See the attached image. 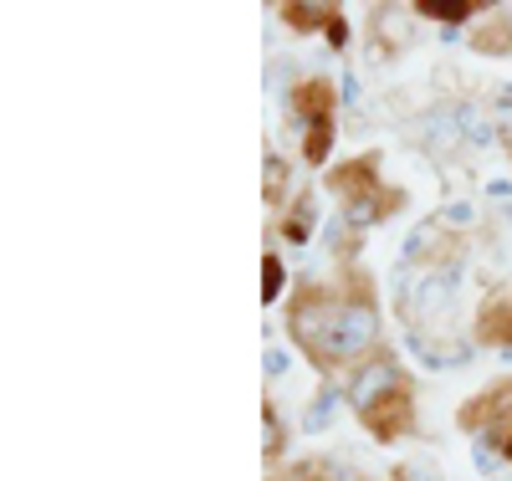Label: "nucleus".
<instances>
[{"label":"nucleus","instance_id":"f257e3e1","mask_svg":"<svg viewBox=\"0 0 512 481\" xmlns=\"http://www.w3.org/2000/svg\"><path fill=\"white\" fill-rule=\"evenodd\" d=\"M297 338H308L313 348H323L328 359H349V354H364L379 333V318L364 302H303L292 318Z\"/></svg>","mask_w":512,"mask_h":481},{"label":"nucleus","instance_id":"f03ea898","mask_svg":"<svg viewBox=\"0 0 512 481\" xmlns=\"http://www.w3.org/2000/svg\"><path fill=\"white\" fill-rule=\"evenodd\" d=\"M456 302V272H425L415 287V313L420 318H446Z\"/></svg>","mask_w":512,"mask_h":481},{"label":"nucleus","instance_id":"7ed1b4c3","mask_svg":"<svg viewBox=\"0 0 512 481\" xmlns=\"http://www.w3.org/2000/svg\"><path fill=\"white\" fill-rule=\"evenodd\" d=\"M390 389H395V364H369V369L354 379L349 400H354L359 410H374V400H379V395H390Z\"/></svg>","mask_w":512,"mask_h":481},{"label":"nucleus","instance_id":"20e7f679","mask_svg":"<svg viewBox=\"0 0 512 481\" xmlns=\"http://www.w3.org/2000/svg\"><path fill=\"white\" fill-rule=\"evenodd\" d=\"M333 405H338V395H333V389H323V395L313 400V410H308V430H323L328 415H333Z\"/></svg>","mask_w":512,"mask_h":481},{"label":"nucleus","instance_id":"39448f33","mask_svg":"<svg viewBox=\"0 0 512 481\" xmlns=\"http://www.w3.org/2000/svg\"><path fill=\"white\" fill-rule=\"evenodd\" d=\"M420 11H425V16H446V21H461V16H466V6H456V0H451V6H446V0H425Z\"/></svg>","mask_w":512,"mask_h":481},{"label":"nucleus","instance_id":"423d86ee","mask_svg":"<svg viewBox=\"0 0 512 481\" xmlns=\"http://www.w3.org/2000/svg\"><path fill=\"white\" fill-rule=\"evenodd\" d=\"M282 292V267L277 261H267V272H262V297H277Z\"/></svg>","mask_w":512,"mask_h":481},{"label":"nucleus","instance_id":"0eeeda50","mask_svg":"<svg viewBox=\"0 0 512 481\" xmlns=\"http://www.w3.org/2000/svg\"><path fill=\"white\" fill-rule=\"evenodd\" d=\"M308 231H313V200H303V205H297V226H292V236L303 241Z\"/></svg>","mask_w":512,"mask_h":481},{"label":"nucleus","instance_id":"6e6552de","mask_svg":"<svg viewBox=\"0 0 512 481\" xmlns=\"http://www.w3.org/2000/svg\"><path fill=\"white\" fill-rule=\"evenodd\" d=\"M267 374H287V354H282V348H267Z\"/></svg>","mask_w":512,"mask_h":481},{"label":"nucleus","instance_id":"1a4fd4ad","mask_svg":"<svg viewBox=\"0 0 512 481\" xmlns=\"http://www.w3.org/2000/svg\"><path fill=\"white\" fill-rule=\"evenodd\" d=\"M446 221L451 226H466V221H472V205H446Z\"/></svg>","mask_w":512,"mask_h":481},{"label":"nucleus","instance_id":"9d476101","mask_svg":"<svg viewBox=\"0 0 512 481\" xmlns=\"http://www.w3.org/2000/svg\"><path fill=\"white\" fill-rule=\"evenodd\" d=\"M415 471V481H441V471L436 466H410Z\"/></svg>","mask_w":512,"mask_h":481},{"label":"nucleus","instance_id":"9b49d317","mask_svg":"<svg viewBox=\"0 0 512 481\" xmlns=\"http://www.w3.org/2000/svg\"><path fill=\"white\" fill-rule=\"evenodd\" d=\"M487 190H492V195H497V200H507V195H512V180H492V185H487Z\"/></svg>","mask_w":512,"mask_h":481},{"label":"nucleus","instance_id":"f8f14e48","mask_svg":"<svg viewBox=\"0 0 512 481\" xmlns=\"http://www.w3.org/2000/svg\"><path fill=\"white\" fill-rule=\"evenodd\" d=\"M497 123H502V134H512V108H502V118H497Z\"/></svg>","mask_w":512,"mask_h":481}]
</instances>
